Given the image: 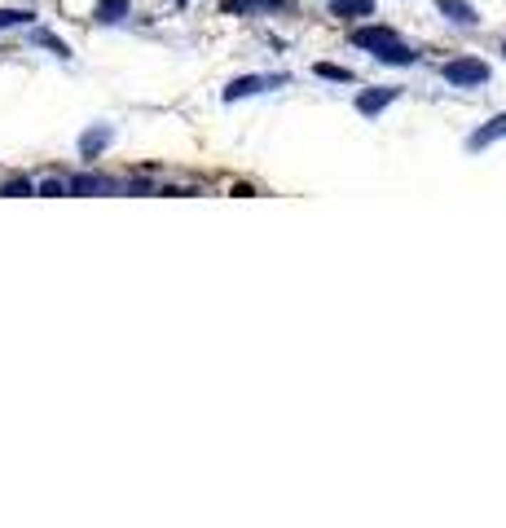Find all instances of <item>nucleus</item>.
Instances as JSON below:
<instances>
[{
	"mask_svg": "<svg viewBox=\"0 0 506 528\" xmlns=\"http://www.w3.org/2000/svg\"><path fill=\"white\" fill-rule=\"evenodd\" d=\"M62 190H66L62 181H44V185H40V194H62Z\"/></svg>",
	"mask_w": 506,
	"mask_h": 528,
	"instance_id": "9b49d317",
	"label": "nucleus"
},
{
	"mask_svg": "<svg viewBox=\"0 0 506 528\" xmlns=\"http://www.w3.org/2000/svg\"><path fill=\"white\" fill-rule=\"evenodd\" d=\"M256 88H260V80H238V84H229V93H224V97L234 102V97H247V93H256Z\"/></svg>",
	"mask_w": 506,
	"mask_h": 528,
	"instance_id": "1a4fd4ad",
	"label": "nucleus"
},
{
	"mask_svg": "<svg viewBox=\"0 0 506 528\" xmlns=\"http://www.w3.org/2000/svg\"><path fill=\"white\" fill-rule=\"evenodd\" d=\"M357 44H392V31H357Z\"/></svg>",
	"mask_w": 506,
	"mask_h": 528,
	"instance_id": "6e6552de",
	"label": "nucleus"
},
{
	"mask_svg": "<svg viewBox=\"0 0 506 528\" xmlns=\"http://www.w3.org/2000/svg\"><path fill=\"white\" fill-rule=\"evenodd\" d=\"M436 5H440L445 14H453V22H475L471 5H463V0H436Z\"/></svg>",
	"mask_w": 506,
	"mask_h": 528,
	"instance_id": "39448f33",
	"label": "nucleus"
},
{
	"mask_svg": "<svg viewBox=\"0 0 506 528\" xmlns=\"http://www.w3.org/2000/svg\"><path fill=\"white\" fill-rule=\"evenodd\" d=\"M392 97H396V88H388V93H366V97H361L357 106H361L366 115H374V110H383V106L392 102Z\"/></svg>",
	"mask_w": 506,
	"mask_h": 528,
	"instance_id": "20e7f679",
	"label": "nucleus"
},
{
	"mask_svg": "<svg viewBox=\"0 0 506 528\" xmlns=\"http://www.w3.org/2000/svg\"><path fill=\"white\" fill-rule=\"evenodd\" d=\"M317 75H321V80H339V84H352V71H344V66H331V62H321V66H317Z\"/></svg>",
	"mask_w": 506,
	"mask_h": 528,
	"instance_id": "0eeeda50",
	"label": "nucleus"
},
{
	"mask_svg": "<svg viewBox=\"0 0 506 528\" xmlns=\"http://www.w3.org/2000/svg\"><path fill=\"white\" fill-rule=\"evenodd\" d=\"M445 80L449 84H485L489 80V66L485 62H449L445 66Z\"/></svg>",
	"mask_w": 506,
	"mask_h": 528,
	"instance_id": "f257e3e1",
	"label": "nucleus"
},
{
	"mask_svg": "<svg viewBox=\"0 0 506 528\" xmlns=\"http://www.w3.org/2000/svg\"><path fill=\"white\" fill-rule=\"evenodd\" d=\"M123 14H128V0H97V9H93L97 22H119Z\"/></svg>",
	"mask_w": 506,
	"mask_h": 528,
	"instance_id": "7ed1b4c3",
	"label": "nucleus"
},
{
	"mask_svg": "<svg viewBox=\"0 0 506 528\" xmlns=\"http://www.w3.org/2000/svg\"><path fill=\"white\" fill-rule=\"evenodd\" d=\"M0 194H14V198H18V194H31V185H27V181H9Z\"/></svg>",
	"mask_w": 506,
	"mask_h": 528,
	"instance_id": "9d476101",
	"label": "nucleus"
},
{
	"mask_svg": "<svg viewBox=\"0 0 506 528\" xmlns=\"http://www.w3.org/2000/svg\"><path fill=\"white\" fill-rule=\"evenodd\" d=\"M36 14L31 9H0V31L5 27H22V22H31Z\"/></svg>",
	"mask_w": 506,
	"mask_h": 528,
	"instance_id": "423d86ee",
	"label": "nucleus"
},
{
	"mask_svg": "<svg viewBox=\"0 0 506 528\" xmlns=\"http://www.w3.org/2000/svg\"><path fill=\"white\" fill-rule=\"evenodd\" d=\"M497 137H506V115H497V119H489V128H480V133L471 137V150H480V145H493Z\"/></svg>",
	"mask_w": 506,
	"mask_h": 528,
	"instance_id": "f03ea898",
	"label": "nucleus"
},
{
	"mask_svg": "<svg viewBox=\"0 0 506 528\" xmlns=\"http://www.w3.org/2000/svg\"><path fill=\"white\" fill-rule=\"evenodd\" d=\"M181 5H185V0H181Z\"/></svg>",
	"mask_w": 506,
	"mask_h": 528,
	"instance_id": "f8f14e48",
	"label": "nucleus"
}]
</instances>
